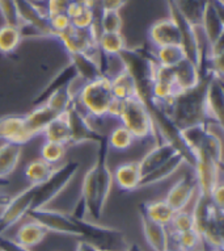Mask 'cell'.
Here are the masks:
<instances>
[{
	"instance_id": "obj_8",
	"label": "cell",
	"mask_w": 224,
	"mask_h": 251,
	"mask_svg": "<svg viewBox=\"0 0 224 251\" xmlns=\"http://www.w3.org/2000/svg\"><path fill=\"white\" fill-rule=\"evenodd\" d=\"M21 30L30 29L33 33L42 37H54L45 9L37 5L34 0H15Z\"/></svg>"
},
{
	"instance_id": "obj_15",
	"label": "cell",
	"mask_w": 224,
	"mask_h": 251,
	"mask_svg": "<svg viewBox=\"0 0 224 251\" xmlns=\"http://www.w3.org/2000/svg\"><path fill=\"white\" fill-rule=\"evenodd\" d=\"M201 237L207 251H223V210L212 208Z\"/></svg>"
},
{
	"instance_id": "obj_37",
	"label": "cell",
	"mask_w": 224,
	"mask_h": 251,
	"mask_svg": "<svg viewBox=\"0 0 224 251\" xmlns=\"http://www.w3.org/2000/svg\"><path fill=\"white\" fill-rule=\"evenodd\" d=\"M106 140H108V145H109L110 149H114L118 151H125V150L131 148L135 138L123 125H118L110 132L109 136L106 137Z\"/></svg>"
},
{
	"instance_id": "obj_39",
	"label": "cell",
	"mask_w": 224,
	"mask_h": 251,
	"mask_svg": "<svg viewBox=\"0 0 224 251\" xmlns=\"http://www.w3.org/2000/svg\"><path fill=\"white\" fill-rule=\"evenodd\" d=\"M66 155V145L57 144V142H49L45 141V144L41 149V159L50 163V165H58Z\"/></svg>"
},
{
	"instance_id": "obj_50",
	"label": "cell",
	"mask_w": 224,
	"mask_h": 251,
	"mask_svg": "<svg viewBox=\"0 0 224 251\" xmlns=\"http://www.w3.org/2000/svg\"><path fill=\"white\" fill-rule=\"evenodd\" d=\"M9 199H11V196H8V195H0V208H3L9 201Z\"/></svg>"
},
{
	"instance_id": "obj_26",
	"label": "cell",
	"mask_w": 224,
	"mask_h": 251,
	"mask_svg": "<svg viewBox=\"0 0 224 251\" xmlns=\"http://www.w3.org/2000/svg\"><path fill=\"white\" fill-rule=\"evenodd\" d=\"M22 154V145L3 142L0 145V180H4L16 170Z\"/></svg>"
},
{
	"instance_id": "obj_10",
	"label": "cell",
	"mask_w": 224,
	"mask_h": 251,
	"mask_svg": "<svg viewBox=\"0 0 224 251\" xmlns=\"http://www.w3.org/2000/svg\"><path fill=\"white\" fill-rule=\"evenodd\" d=\"M65 115L69 128L71 144L79 145L87 144V142L98 144L105 137L94 128L90 123V117L84 112L80 111L78 104H73Z\"/></svg>"
},
{
	"instance_id": "obj_28",
	"label": "cell",
	"mask_w": 224,
	"mask_h": 251,
	"mask_svg": "<svg viewBox=\"0 0 224 251\" xmlns=\"http://www.w3.org/2000/svg\"><path fill=\"white\" fill-rule=\"evenodd\" d=\"M181 15L193 25L201 26L203 15L208 5V0H172Z\"/></svg>"
},
{
	"instance_id": "obj_45",
	"label": "cell",
	"mask_w": 224,
	"mask_h": 251,
	"mask_svg": "<svg viewBox=\"0 0 224 251\" xmlns=\"http://www.w3.org/2000/svg\"><path fill=\"white\" fill-rule=\"evenodd\" d=\"M129 0H96L101 11H118L127 4Z\"/></svg>"
},
{
	"instance_id": "obj_43",
	"label": "cell",
	"mask_w": 224,
	"mask_h": 251,
	"mask_svg": "<svg viewBox=\"0 0 224 251\" xmlns=\"http://www.w3.org/2000/svg\"><path fill=\"white\" fill-rule=\"evenodd\" d=\"M46 13L47 16H54V15H59V13H66L68 5L71 4V0H46Z\"/></svg>"
},
{
	"instance_id": "obj_44",
	"label": "cell",
	"mask_w": 224,
	"mask_h": 251,
	"mask_svg": "<svg viewBox=\"0 0 224 251\" xmlns=\"http://www.w3.org/2000/svg\"><path fill=\"white\" fill-rule=\"evenodd\" d=\"M0 251H32L28 247L22 246L15 239H11L5 235L0 237Z\"/></svg>"
},
{
	"instance_id": "obj_32",
	"label": "cell",
	"mask_w": 224,
	"mask_h": 251,
	"mask_svg": "<svg viewBox=\"0 0 224 251\" xmlns=\"http://www.w3.org/2000/svg\"><path fill=\"white\" fill-rule=\"evenodd\" d=\"M45 104L51 108L57 115H65L73 104H76V94L72 91V84L62 87L53 92L45 100Z\"/></svg>"
},
{
	"instance_id": "obj_3",
	"label": "cell",
	"mask_w": 224,
	"mask_h": 251,
	"mask_svg": "<svg viewBox=\"0 0 224 251\" xmlns=\"http://www.w3.org/2000/svg\"><path fill=\"white\" fill-rule=\"evenodd\" d=\"M113 100L110 78L101 76L93 82L86 83L76 95V104H80L90 119L101 120L108 117V109Z\"/></svg>"
},
{
	"instance_id": "obj_23",
	"label": "cell",
	"mask_w": 224,
	"mask_h": 251,
	"mask_svg": "<svg viewBox=\"0 0 224 251\" xmlns=\"http://www.w3.org/2000/svg\"><path fill=\"white\" fill-rule=\"evenodd\" d=\"M142 180V174L139 170L138 162H126L119 165L113 173V181L117 183L119 190L135 191L139 190Z\"/></svg>"
},
{
	"instance_id": "obj_33",
	"label": "cell",
	"mask_w": 224,
	"mask_h": 251,
	"mask_svg": "<svg viewBox=\"0 0 224 251\" xmlns=\"http://www.w3.org/2000/svg\"><path fill=\"white\" fill-rule=\"evenodd\" d=\"M24 34L20 26L4 24L0 26V53L12 54L22 41Z\"/></svg>"
},
{
	"instance_id": "obj_52",
	"label": "cell",
	"mask_w": 224,
	"mask_h": 251,
	"mask_svg": "<svg viewBox=\"0 0 224 251\" xmlns=\"http://www.w3.org/2000/svg\"><path fill=\"white\" fill-rule=\"evenodd\" d=\"M100 251H109V250H100Z\"/></svg>"
},
{
	"instance_id": "obj_6",
	"label": "cell",
	"mask_w": 224,
	"mask_h": 251,
	"mask_svg": "<svg viewBox=\"0 0 224 251\" xmlns=\"http://www.w3.org/2000/svg\"><path fill=\"white\" fill-rule=\"evenodd\" d=\"M73 221H75L79 231H80V237L88 241V242L93 243L94 246H97L100 250H129V247L126 245V239H125V234L119 229L98 225L94 221L86 220V218L73 217Z\"/></svg>"
},
{
	"instance_id": "obj_13",
	"label": "cell",
	"mask_w": 224,
	"mask_h": 251,
	"mask_svg": "<svg viewBox=\"0 0 224 251\" xmlns=\"http://www.w3.org/2000/svg\"><path fill=\"white\" fill-rule=\"evenodd\" d=\"M197 194H198V187H197L194 174H186L172 185L164 200L175 212H179L186 209Z\"/></svg>"
},
{
	"instance_id": "obj_9",
	"label": "cell",
	"mask_w": 224,
	"mask_h": 251,
	"mask_svg": "<svg viewBox=\"0 0 224 251\" xmlns=\"http://www.w3.org/2000/svg\"><path fill=\"white\" fill-rule=\"evenodd\" d=\"M26 217L41 224L47 231L80 237V231H79L71 214L62 213L59 210L50 209L47 206H44V208L30 209L26 214Z\"/></svg>"
},
{
	"instance_id": "obj_19",
	"label": "cell",
	"mask_w": 224,
	"mask_h": 251,
	"mask_svg": "<svg viewBox=\"0 0 224 251\" xmlns=\"http://www.w3.org/2000/svg\"><path fill=\"white\" fill-rule=\"evenodd\" d=\"M0 140L19 145L29 142L30 138L25 130L24 116L8 115L0 117Z\"/></svg>"
},
{
	"instance_id": "obj_31",
	"label": "cell",
	"mask_w": 224,
	"mask_h": 251,
	"mask_svg": "<svg viewBox=\"0 0 224 251\" xmlns=\"http://www.w3.org/2000/svg\"><path fill=\"white\" fill-rule=\"evenodd\" d=\"M45 141L49 142H57L62 145H71V136H69V128L67 124L66 115H59L58 117L51 121V123L44 129L41 133Z\"/></svg>"
},
{
	"instance_id": "obj_1",
	"label": "cell",
	"mask_w": 224,
	"mask_h": 251,
	"mask_svg": "<svg viewBox=\"0 0 224 251\" xmlns=\"http://www.w3.org/2000/svg\"><path fill=\"white\" fill-rule=\"evenodd\" d=\"M207 79L208 74H204L202 82L196 88L176 94L167 104L163 105L173 123L181 130L207 121L204 113V92Z\"/></svg>"
},
{
	"instance_id": "obj_2",
	"label": "cell",
	"mask_w": 224,
	"mask_h": 251,
	"mask_svg": "<svg viewBox=\"0 0 224 251\" xmlns=\"http://www.w3.org/2000/svg\"><path fill=\"white\" fill-rule=\"evenodd\" d=\"M118 58L123 70L134 80L136 95L147 105L152 100V83L157 63L142 49L126 48Z\"/></svg>"
},
{
	"instance_id": "obj_14",
	"label": "cell",
	"mask_w": 224,
	"mask_h": 251,
	"mask_svg": "<svg viewBox=\"0 0 224 251\" xmlns=\"http://www.w3.org/2000/svg\"><path fill=\"white\" fill-rule=\"evenodd\" d=\"M148 40L155 49L168 45H181L179 29L173 19H163L156 21L148 29Z\"/></svg>"
},
{
	"instance_id": "obj_51",
	"label": "cell",
	"mask_w": 224,
	"mask_h": 251,
	"mask_svg": "<svg viewBox=\"0 0 224 251\" xmlns=\"http://www.w3.org/2000/svg\"><path fill=\"white\" fill-rule=\"evenodd\" d=\"M165 251H179V249H177V247L169 246V247H168V249H167V250H165Z\"/></svg>"
},
{
	"instance_id": "obj_38",
	"label": "cell",
	"mask_w": 224,
	"mask_h": 251,
	"mask_svg": "<svg viewBox=\"0 0 224 251\" xmlns=\"http://www.w3.org/2000/svg\"><path fill=\"white\" fill-rule=\"evenodd\" d=\"M168 229H171L169 234H179V233H183V231L194 229L192 212H188L186 209L176 212L175 217L172 220V223L169 224Z\"/></svg>"
},
{
	"instance_id": "obj_30",
	"label": "cell",
	"mask_w": 224,
	"mask_h": 251,
	"mask_svg": "<svg viewBox=\"0 0 224 251\" xmlns=\"http://www.w3.org/2000/svg\"><path fill=\"white\" fill-rule=\"evenodd\" d=\"M97 44L104 57H118L127 48L126 40L121 32H101Z\"/></svg>"
},
{
	"instance_id": "obj_25",
	"label": "cell",
	"mask_w": 224,
	"mask_h": 251,
	"mask_svg": "<svg viewBox=\"0 0 224 251\" xmlns=\"http://www.w3.org/2000/svg\"><path fill=\"white\" fill-rule=\"evenodd\" d=\"M139 212L144 214L147 218H150L154 223L160 224V225L167 227L172 223L176 213L164 199L163 200H155V201L143 202L142 205L139 206Z\"/></svg>"
},
{
	"instance_id": "obj_27",
	"label": "cell",
	"mask_w": 224,
	"mask_h": 251,
	"mask_svg": "<svg viewBox=\"0 0 224 251\" xmlns=\"http://www.w3.org/2000/svg\"><path fill=\"white\" fill-rule=\"evenodd\" d=\"M47 233L49 231L46 230L41 224L30 220V221H26V223L22 224L17 229L16 235H15V241L21 243L22 246L32 249V247L40 245L45 239Z\"/></svg>"
},
{
	"instance_id": "obj_12",
	"label": "cell",
	"mask_w": 224,
	"mask_h": 251,
	"mask_svg": "<svg viewBox=\"0 0 224 251\" xmlns=\"http://www.w3.org/2000/svg\"><path fill=\"white\" fill-rule=\"evenodd\" d=\"M223 79L208 74L206 92H204V113H206V120L210 121V123H216L223 125Z\"/></svg>"
},
{
	"instance_id": "obj_29",
	"label": "cell",
	"mask_w": 224,
	"mask_h": 251,
	"mask_svg": "<svg viewBox=\"0 0 224 251\" xmlns=\"http://www.w3.org/2000/svg\"><path fill=\"white\" fill-rule=\"evenodd\" d=\"M110 86H112V94L114 99L126 101L133 98H138L134 80L125 70L119 71L118 74L110 78Z\"/></svg>"
},
{
	"instance_id": "obj_36",
	"label": "cell",
	"mask_w": 224,
	"mask_h": 251,
	"mask_svg": "<svg viewBox=\"0 0 224 251\" xmlns=\"http://www.w3.org/2000/svg\"><path fill=\"white\" fill-rule=\"evenodd\" d=\"M155 61L159 66L175 67L186 58L185 50L181 45H168L155 49Z\"/></svg>"
},
{
	"instance_id": "obj_18",
	"label": "cell",
	"mask_w": 224,
	"mask_h": 251,
	"mask_svg": "<svg viewBox=\"0 0 224 251\" xmlns=\"http://www.w3.org/2000/svg\"><path fill=\"white\" fill-rule=\"evenodd\" d=\"M140 223H142V230L144 234L148 246L154 251H165L171 246V234L167 226H163L160 224H156L147 218L143 213L139 212Z\"/></svg>"
},
{
	"instance_id": "obj_5",
	"label": "cell",
	"mask_w": 224,
	"mask_h": 251,
	"mask_svg": "<svg viewBox=\"0 0 224 251\" xmlns=\"http://www.w3.org/2000/svg\"><path fill=\"white\" fill-rule=\"evenodd\" d=\"M79 169H80V163L75 161L67 162L65 165L55 167L54 173L50 175L45 183L37 185L32 209L49 205L54 199L59 196L67 188V185L79 173Z\"/></svg>"
},
{
	"instance_id": "obj_4",
	"label": "cell",
	"mask_w": 224,
	"mask_h": 251,
	"mask_svg": "<svg viewBox=\"0 0 224 251\" xmlns=\"http://www.w3.org/2000/svg\"><path fill=\"white\" fill-rule=\"evenodd\" d=\"M118 120L121 125L134 136L135 140L146 141L154 137L155 141L159 142L150 111L139 98H133L123 103L122 113Z\"/></svg>"
},
{
	"instance_id": "obj_21",
	"label": "cell",
	"mask_w": 224,
	"mask_h": 251,
	"mask_svg": "<svg viewBox=\"0 0 224 251\" xmlns=\"http://www.w3.org/2000/svg\"><path fill=\"white\" fill-rule=\"evenodd\" d=\"M176 149L171 146L167 142H157L154 148L147 152L146 155L143 156L142 159L138 162L139 170L142 174V177L147 174L152 173L154 170L164 165L165 162L169 161L172 156L176 154Z\"/></svg>"
},
{
	"instance_id": "obj_41",
	"label": "cell",
	"mask_w": 224,
	"mask_h": 251,
	"mask_svg": "<svg viewBox=\"0 0 224 251\" xmlns=\"http://www.w3.org/2000/svg\"><path fill=\"white\" fill-rule=\"evenodd\" d=\"M0 15L4 19L5 24L20 26L15 0H0Z\"/></svg>"
},
{
	"instance_id": "obj_20",
	"label": "cell",
	"mask_w": 224,
	"mask_h": 251,
	"mask_svg": "<svg viewBox=\"0 0 224 251\" xmlns=\"http://www.w3.org/2000/svg\"><path fill=\"white\" fill-rule=\"evenodd\" d=\"M58 116L59 115H57L45 103L36 105L28 115L24 116L25 130H26V134L29 136V138L32 140L33 137L41 134L44 132V129Z\"/></svg>"
},
{
	"instance_id": "obj_47",
	"label": "cell",
	"mask_w": 224,
	"mask_h": 251,
	"mask_svg": "<svg viewBox=\"0 0 224 251\" xmlns=\"http://www.w3.org/2000/svg\"><path fill=\"white\" fill-rule=\"evenodd\" d=\"M123 103L125 101H121L118 99L112 100V103L109 105V109H108V117H112V119H119V116L122 113L123 109Z\"/></svg>"
},
{
	"instance_id": "obj_49",
	"label": "cell",
	"mask_w": 224,
	"mask_h": 251,
	"mask_svg": "<svg viewBox=\"0 0 224 251\" xmlns=\"http://www.w3.org/2000/svg\"><path fill=\"white\" fill-rule=\"evenodd\" d=\"M71 3L80 5H87V7H93L94 0H71Z\"/></svg>"
},
{
	"instance_id": "obj_16",
	"label": "cell",
	"mask_w": 224,
	"mask_h": 251,
	"mask_svg": "<svg viewBox=\"0 0 224 251\" xmlns=\"http://www.w3.org/2000/svg\"><path fill=\"white\" fill-rule=\"evenodd\" d=\"M71 65L73 66L76 74H78L79 80H83L84 83L93 82L96 79L105 76L102 71L101 62L97 58L87 53H76L69 54Z\"/></svg>"
},
{
	"instance_id": "obj_24",
	"label": "cell",
	"mask_w": 224,
	"mask_h": 251,
	"mask_svg": "<svg viewBox=\"0 0 224 251\" xmlns=\"http://www.w3.org/2000/svg\"><path fill=\"white\" fill-rule=\"evenodd\" d=\"M75 80H79L78 74H76V71H75L72 65L69 63L68 66H66L65 69H62V70L51 79V82L41 91V94L37 96L36 99L33 100L34 107H36V105H40V104H44L45 103V100L47 99L53 92H55V91L62 88V87L71 86V84H73Z\"/></svg>"
},
{
	"instance_id": "obj_11",
	"label": "cell",
	"mask_w": 224,
	"mask_h": 251,
	"mask_svg": "<svg viewBox=\"0 0 224 251\" xmlns=\"http://www.w3.org/2000/svg\"><path fill=\"white\" fill-rule=\"evenodd\" d=\"M194 156H196V163L193 167V174L196 176L198 194L210 196L216 184L220 183L222 165L202 151L196 152Z\"/></svg>"
},
{
	"instance_id": "obj_48",
	"label": "cell",
	"mask_w": 224,
	"mask_h": 251,
	"mask_svg": "<svg viewBox=\"0 0 224 251\" xmlns=\"http://www.w3.org/2000/svg\"><path fill=\"white\" fill-rule=\"evenodd\" d=\"M76 251H100V249L86 239H80L76 245Z\"/></svg>"
},
{
	"instance_id": "obj_7",
	"label": "cell",
	"mask_w": 224,
	"mask_h": 251,
	"mask_svg": "<svg viewBox=\"0 0 224 251\" xmlns=\"http://www.w3.org/2000/svg\"><path fill=\"white\" fill-rule=\"evenodd\" d=\"M36 188L37 185H29L25 190L12 196L9 201L3 206L0 213V237L4 235L9 227H12L20 220L26 217L29 210L32 209Z\"/></svg>"
},
{
	"instance_id": "obj_35",
	"label": "cell",
	"mask_w": 224,
	"mask_h": 251,
	"mask_svg": "<svg viewBox=\"0 0 224 251\" xmlns=\"http://www.w3.org/2000/svg\"><path fill=\"white\" fill-rule=\"evenodd\" d=\"M171 241H173L175 247H177L179 251H207L202 237L197 233L196 229L179 234H171Z\"/></svg>"
},
{
	"instance_id": "obj_22",
	"label": "cell",
	"mask_w": 224,
	"mask_h": 251,
	"mask_svg": "<svg viewBox=\"0 0 224 251\" xmlns=\"http://www.w3.org/2000/svg\"><path fill=\"white\" fill-rule=\"evenodd\" d=\"M183 165H186V162L183 159V156L179 152H176L169 161H167L164 165L154 170L152 173L147 174L142 177L139 188H147L150 185H155L157 183L167 180L168 177H171L173 174L179 169H181Z\"/></svg>"
},
{
	"instance_id": "obj_46",
	"label": "cell",
	"mask_w": 224,
	"mask_h": 251,
	"mask_svg": "<svg viewBox=\"0 0 224 251\" xmlns=\"http://www.w3.org/2000/svg\"><path fill=\"white\" fill-rule=\"evenodd\" d=\"M210 199H211L212 204L218 208V209L223 210V204H224V185L220 181L216 184V187L212 190L210 194Z\"/></svg>"
},
{
	"instance_id": "obj_17",
	"label": "cell",
	"mask_w": 224,
	"mask_h": 251,
	"mask_svg": "<svg viewBox=\"0 0 224 251\" xmlns=\"http://www.w3.org/2000/svg\"><path fill=\"white\" fill-rule=\"evenodd\" d=\"M172 70H173L175 83L179 92L196 88L203 78L200 67L188 58L182 59L175 67H172Z\"/></svg>"
},
{
	"instance_id": "obj_40",
	"label": "cell",
	"mask_w": 224,
	"mask_h": 251,
	"mask_svg": "<svg viewBox=\"0 0 224 251\" xmlns=\"http://www.w3.org/2000/svg\"><path fill=\"white\" fill-rule=\"evenodd\" d=\"M98 25L101 32H121L122 17L118 11H101Z\"/></svg>"
},
{
	"instance_id": "obj_34",
	"label": "cell",
	"mask_w": 224,
	"mask_h": 251,
	"mask_svg": "<svg viewBox=\"0 0 224 251\" xmlns=\"http://www.w3.org/2000/svg\"><path fill=\"white\" fill-rule=\"evenodd\" d=\"M54 170H55V166L50 165L40 158V159L29 162L24 173L30 185H41L49 179L50 175L54 173Z\"/></svg>"
},
{
	"instance_id": "obj_42",
	"label": "cell",
	"mask_w": 224,
	"mask_h": 251,
	"mask_svg": "<svg viewBox=\"0 0 224 251\" xmlns=\"http://www.w3.org/2000/svg\"><path fill=\"white\" fill-rule=\"evenodd\" d=\"M49 24L54 34V38H57V36L71 28V20L67 16V13H59V15L49 16Z\"/></svg>"
}]
</instances>
